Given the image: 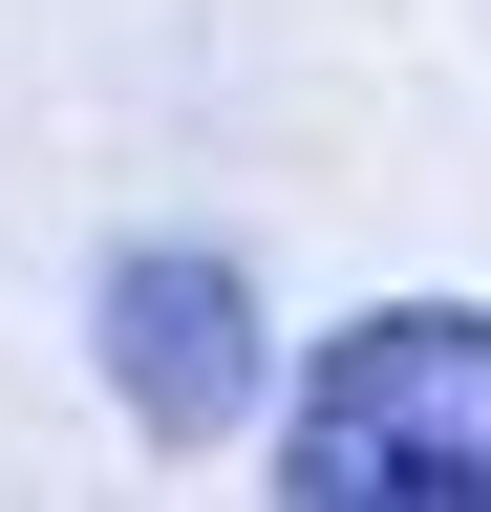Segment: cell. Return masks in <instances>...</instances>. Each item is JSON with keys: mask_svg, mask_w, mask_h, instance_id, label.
Masks as SVG:
<instances>
[{"mask_svg": "<svg viewBox=\"0 0 491 512\" xmlns=\"http://www.w3.org/2000/svg\"><path fill=\"white\" fill-rule=\"evenodd\" d=\"M278 491L299 512H491V320L470 299L342 320L278 406Z\"/></svg>", "mask_w": 491, "mask_h": 512, "instance_id": "cell-1", "label": "cell"}, {"mask_svg": "<svg viewBox=\"0 0 491 512\" xmlns=\"http://www.w3.org/2000/svg\"><path fill=\"white\" fill-rule=\"evenodd\" d=\"M107 384H129V427L150 448H235L257 427V278H235V256H193V235H150V256H107Z\"/></svg>", "mask_w": 491, "mask_h": 512, "instance_id": "cell-2", "label": "cell"}]
</instances>
